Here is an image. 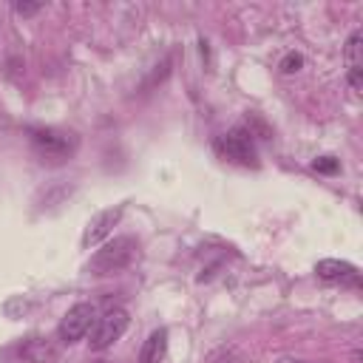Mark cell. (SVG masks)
Masks as SVG:
<instances>
[{"instance_id": "cell-1", "label": "cell", "mask_w": 363, "mask_h": 363, "mask_svg": "<svg viewBox=\"0 0 363 363\" xmlns=\"http://www.w3.org/2000/svg\"><path fill=\"white\" fill-rule=\"evenodd\" d=\"M28 136H31V145H34L37 156L43 162H51V164L65 162L77 150V136L65 133V130H57V128H31Z\"/></svg>"}, {"instance_id": "cell-2", "label": "cell", "mask_w": 363, "mask_h": 363, "mask_svg": "<svg viewBox=\"0 0 363 363\" xmlns=\"http://www.w3.org/2000/svg\"><path fill=\"white\" fill-rule=\"evenodd\" d=\"M136 255V241L130 235H116L113 241H108L102 250H96V255L88 264V272L94 275H111L125 269Z\"/></svg>"}, {"instance_id": "cell-3", "label": "cell", "mask_w": 363, "mask_h": 363, "mask_svg": "<svg viewBox=\"0 0 363 363\" xmlns=\"http://www.w3.org/2000/svg\"><path fill=\"white\" fill-rule=\"evenodd\" d=\"M216 150L224 159L238 162L244 167H255L258 164V150H255V142H252V130L250 128H233V130L221 133L216 139Z\"/></svg>"}, {"instance_id": "cell-4", "label": "cell", "mask_w": 363, "mask_h": 363, "mask_svg": "<svg viewBox=\"0 0 363 363\" xmlns=\"http://www.w3.org/2000/svg\"><path fill=\"white\" fill-rule=\"evenodd\" d=\"M128 323H130V318H128V312H125L122 306H113V309H108L105 315H99V318L94 320L88 346H91L94 352H105L108 346H113V343H116V340L125 335Z\"/></svg>"}, {"instance_id": "cell-5", "label": "cell", "mask_w": 363, "mask_h": 363, "mask_svg": "<svg viewBox=\"0 0 363 363\" xmlns=\"http://www.w3.org/2000/svg\"><path fill=\"white\" fill-rule=\"evenodd\" d=\"M94 320H96V312H94L91 303H74L62 315V320L57 326V337L71 346V343H77V340H82L88 335V329L94 326Z\"/></svg>"}, {"instance_id": "cell-6", "label": "cell", "mask_w": 363, "mask_h": 363, "mask_svg": "<svg viewBox=\"0 0 363 363\" xmlns=\"http://www.w3.org/2000/svg\"><path fill=\"white\" fill-rule=\"evenodd\" d=\"M315 272H318V278H323V281H329V284H343V286H352V289L360 286V272H357V267L349 264V261L323 258V261L315 264Z\"/></svg>"}, {"instance_id": "cell-7", "label": "cell", "mask_w": 363, "mask_h": 363, "mask_svg": "<svg viewBox=\"0 0 363 363\" xmlns=\"http://www.w3.org/2000/svg\"><path fill=\"white\" fill-rule=\"evenodd\" d=\"M122 204H116V207H111V210H102L96 218H91V224L85 227V233H82V247H88V244H96L99 238H105L111 230H113V224L122 218Z\"/></svg>"}, {"instance_id": "cell-8", "label": "cell", "mask_w": 363, "mask_h": 363, "mask_svg": "<svg viewBox=\"0 0 363 363\" xmlns=\"http://www.w3.org/2000/svg\"><path fill=\"white\" fill-rule=\"evenodd\" d=\"M164 352H167V329H153V332L145 337L136 363H162Z\"/></svg>"}, {"instance_id": "cell-9", "label": "cell", "mask_w": 363, "mask_h": 363, "mask_svg": "<svg viewBox=\"0 0 363 363\" xmlns=\"http://www.w3.org/2000/svg\"><path fill=\"white\" fill-rule=\"evenodd\" d=\"M360 31H352L349 43H346V60H349V68H360Z\"/></svg>"}, {"instance_id": "cell-10", "label": "cell", "mask_w": 363, "mask_h": 363, "mask_svg": "<svg viewBox=\"0 0 363 363\" xmlns=\"http://www.w3.org/2000/svg\"><path fill=\"white\" fill-rule=\"evenodd\" d=\"M312 167H315L318 173H329V176H332V173L340 170V162H337L335 156H318V159L312 162Z\"/></svg>"}, {"instance_id": "cell-11", "label": "cell", "mask_w": 363, "mask_h": 363, "mask_svg": "<svg viewBox=\"0 0 363 363\" xmlns=\"http://www.w3.org/2000/svg\"><path fill=\"white\" fill-rule=\"evenodd\" d=\"M301 65H303V57L295 54V51H289V54L281 60V71H284V74H295V71H301Z\"/></svg>"}, {"instance_id": "cell-12", "label": "cell", "mask_w": 363, "mask_h": 363, "mask_svg": "<svg viewBox=\"0 0 363 363\" xmlns=\"http://www.w3.org/2000/svg\"><path fill=\"white\" fill-rule=\"evenodd\" d=\"M43 9V3H14V11L20 14V17H31V14H37Z\"/></svg>"}, {"instance_id": "cell-13", "label": "cell", "mask_w": 363, "mask_h": 363, "mask_svg": "<svg viewBox=\"0 0 363 363\" xmlns=\"http://www.w3.org/2000/svg\"><path fill=\"white\" fill-rule=\"evenodd\" d=\"M349 85L354 88V91H360V68H349Z\"/></svg>"}, {"instance_id": "cell-14", "label": "cell", "mask_w": 363, "mask_h": 363, "mask_svg": "<svg viewBox=\"0 0 363 363\" xmlns=\"http://www.w3.org/2000/svg\"><path fill=\"white\" fill-rule=\"evenodd\" d=\"M216 363H241V360H238V354H233V352H227V354H221V357H218Z\"/></svg>"}, {"instance_id": "cell-15", "label": "cell", "mask_w": 363, "mask_h": 363, "mask_svg": "<svg viewBox=\"0 0 363 363\" xmlns=\"http://www.w3.org/2000/svg\"><path fill=\"white\" fill-rule=\"evenodd\" d=\"M275 363H309V360H301V357H278Z\"/></svg>"}, {"instance_id": "cell-16", "label": "cell", "mask_w": 363, "mask_h": 363, "mask_svg": "<svg viewBox=\"0 0 363 363\" xmlns=\"http://www.w3.org/2000/svg\"><path fill=\"white\" fill-rule=\"evenodd\" d=\"M96 363H108V360H96Z\"/></svg>"}]
</instances>
